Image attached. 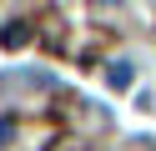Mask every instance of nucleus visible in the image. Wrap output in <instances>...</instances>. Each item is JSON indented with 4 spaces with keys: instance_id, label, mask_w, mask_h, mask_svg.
Returning a JSON list of instances; mask_svg holds the SVG:
<instances>
[{
    "instance_id": "nucleus-1",
    "label": "nucleus",
    "mask_w": 156,
    "mask_h": 151,
    "mask_svg": "<svg viewBox=\"0 0 156 151\" xmlns=\"http://www.w3.org/2000/svg\"><path fill=\"white\" fill-rule=\"evenodd\" d=\"M30 40H35V25H30V20H25V15H15L10 25L0 30V45H5V50H25V45H30Z\"/></svg>"
},
{
    "instance_id": "nucleus-2",
    "label": "nucleus",
    "mask_w": 156,
    "mask_h": 151,
    "mask_svg": "<svg viewBox=\"0 0 156 151\" xmlns=\"http://www.w3.org/2000/svg\"><path fill=\"white\" fill-rule=\"evenodd\" d=\"M55 81L45 76V70H35V76H0V91L10 96V91H51Z\"/></svg>"
},
{
    "instance_id": "nucleus-3",
    "label": "nucleus",
    "mask_w": 156,
    "mask_h": 151,
    "mask_svg": "<svg viewBox=\"0 0 156 151\" xmlns=\"http://www.w3.org/2000/svg\"><path fill=\"white\" fill-rule=\"evenodd\" d=\"M106 81H111V91H126V86H131V60H111Z\"/></svg>"
},
{
    "instance_id": "nucleus-4",
    "label": "nucleus",
    "mask_w": 156,
    "mask_h": 151,
    "mask_svg": "<svg viewBox=\"0 0 156 151\" xmlns=\"http://www.w3.org/2000/svg\"><path fill=\"white\" fill-rule=\"evenodd\" d=\"M45 151H81V141H76V136H55Z\"/></svg>"
},
{
    "instance_id": "nucleus-5",
    "label": "nucleus",
    "mask_w": 156,
    "mask_h": 151,
    "mask_svg": "<svg viewBox=\"0 0 156 151\" xmlns=\"http://www.w3.org/2000/svg\"><path fill=\"white\" fill-rule=\"evenodd\" d=\"M10 136H15V116H5L0 121V146H10Z\"/></svg>"
},
{
    "instance_id": "nucleus-6",
    "label": "nucleus",
    "mask_w": 156,
    "mask_h": 151,
    "mask_svg": "<svg viewBox=\"0 0 156 151\" xmlns=\"http://www.w3.org/2000/svg\"><path fill=\"white\" fill-rule=\"evenodd\" d=\"M136 151H156V141H136Z\"/></svg>"
}]
</instances>
